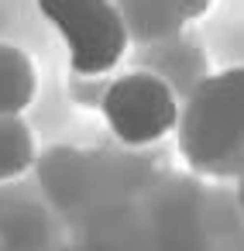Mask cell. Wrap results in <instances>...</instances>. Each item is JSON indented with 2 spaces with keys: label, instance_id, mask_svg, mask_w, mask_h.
<instances>
[{
  "label": "cell",
  "instance_id": "1",
  "mask_svg": "<svg viewBox=\"0 0 244 251\" xmlns=\"http://www.w3.org/2000/svg\"><path fill=\"white\" fill-rule=\"evenodd\" d=\"M179 148L196 172L230 176L244 165V66L203 76L179 107Z\"/></svg>",
  "mask_w": 244,
  "mask_h": 251
},
{
  "label": "cell",
  "instance_id": "2",
  "mask_svg": "<svg viewBox=\"0 0 244 251\" xmlns=\"http://www.w3.org/2000/svg\"><path fill=\"white\" fill-rule=\"evenodd\" d=\"M42 18L59 31L76 76H107L124 59L131 35L114 0H38Z\"/></svg>",
  "mask_w": 244,
  "mask_h": 251
},
{
  "label": "cell",
  "instance_id": "3",
  "mask_svg": "<svg viewBox=\"0 0 244 251\" xmlns=\"http://www.w3.org/2000/svg\"><path fill=\"white\" fill-rule=\"evenodd\" d=\"M107 127L117 134V141L141 148L151 141H162L179 124V100L172 86L155 73H127L117 76L100 100Z\"/></svg>",
  "mask_w": 244,
  "mask_h": 251
},
{
  "label": "cell",
  "instance_id": "4",
  "mask_svg": "<svg viewBox=\"0 0 244 251\" xmlns=\"http://www.w3.org/2000/svg\"><path fill=\"white\" fill-rule=\"evenodd\" d=\"M114 7L127 28L131 38L138 42H165L182 31L186 18L175 0H114Z\"/></svg>",
  "mask_w": 244,
  "mask_h": 251
},
{
  "label": "cell",
  "instance_id": "5",
  "mask_svg": "<svg viewBox=\"0 0 244 251\" xmlns=\"http://www.w3.org/2000/svg\"><path fill=\"white\" fill-rule=\"evenodd\" d=\"M35 90L38 79L31 59L14 45H0V114L21 117L35 100Z\"/></svg>",
  "mask_w": 244,
  "mask_h": 251
},
{
  "label": "cell",
  "instance_id": "6",
  "mask_svg": "<svg viewBox=\"0 0 244 251\" xmlns=\"http://www.w3.org/2000/svg\"><path fill=\"white\" fill-rule=\"evenodd\" d=\"M35 162V138L21 117L0 114V182L24 176Z\"/></svg>",
  "mask_w": 244,
  "mask_h": 251
},
{
  "label": "cell",
  "instance_id": "7",
  "mask_svg": "<svg viewBox=\"0 0 244 251\" xmlns=\"http://www.w3.org/2000/svg\"><path fill=\"white\" fill-rule=\"evenodd\" d=\"M175 4H179V11H182L186 21H196V18H203V14L210 11L213 0H175Z\"/></svg>",
  "mask_w": 244,
  "mask_h": 251
}]
</instances>
